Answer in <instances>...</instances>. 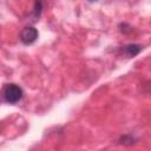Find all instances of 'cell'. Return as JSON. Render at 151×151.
Masks as SVG:
<instances>
[{
	"mask_svg": "<svg viewBox=\"0 0 151 151\" xmlns=\"http://www.w3.org/2000/svg\"><path fill=\"white\" fill-rule=\"evenodd\" d=\"M142 50H143V46L139 45V44H129V45H125V46L122 48V52H123L127 58H132V57L137 55Z\"/></svg>",
	"mask_w": 151,
	"mask_h": 151,
	"instance_id": "3957f363",
	"label": "cell"
},
{
	"mask_svg": "<svg viewBox=\"0 0 151 151\" xmlns=\"http://www.w3.org/2000/svg\"><path fill=\"white\" fill-rule=\"evenodd\" d=\"M39 37V32L37 31V28H34L33 26H27L25 28L21 29L20 32V41L25 45H31L33 44Z\"/></svg>",
	"mask_w": 151,
	"mask_h": 151,
	"instance_id": "7a4b0ae2",
	"label": "cell"
},
{
	"mask_svg": "<svg viewBox=\"0 0 151 151\" xmlns=\"http://www.w3.org/2000/svg\"><path fill=\"white\" fill-rule=\"evenodd\" d=\"M41 12H42V2L41 1H37L33 5V9H32L29 17L32 18L33 21H37L39 19V17L41 15Z\"/></svg>",
	"mask_w": 151,
	"mask_h": 151,
	"instance_id": "277c9868",
	"label": "cell"
},
{
	"mask_svg": "<svg viewBox=\"0 0 151 151\" xmlns=\"http://www.w3.org/2000/svg\"><path fill=\"white\" fill-rule=\"evenodd\" d=\"M119 29H120V32L122 33H130L131 31H132V27L130 26V25H127V24H125V22H123V24H120L119 25Z\"/></svg>",
	"mask_w": 151,
	"mask_h": 151,
	"instance_id": "8992f818",
	"label": "cell"
},
{
	"mask_svg": "<svg viewBox=\"0 0 151 151\" xmlns=\"http://www.w3.org/2000/svg\"><path fill=\"white\" fill-rule=\"evenodd\" d=\"M2 98L6 103L8 104H17L18 101H20L24 97V91L22 88L17 85V84H6L2 87Z\"/></svg>",
	"mask_w": 151,
	"mask_h": 151,
	"instance_id": "6da1fadb",
	"label": "cell"
},
{
	"mask_svg": "<svg viewBox=\"0 0 151 151\" xmlns=\"http://www.w3.org/2000/svg\"><path fill=\"white\" fill-rule=\"evenodd\" d=\"M136 140H137V139H136L132 134H124V136L120 137L119 143L123 144V145H131V144H133Z\"/></svg>",
	"mask_w": 151,
	"mask_h": 151,
	"instance_id": "5b68a950",
	"label": "cell"
}]
</instances>
